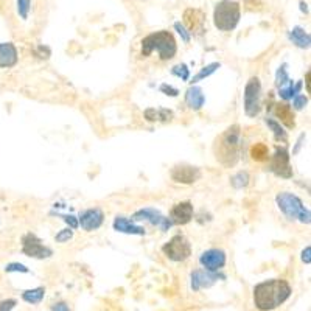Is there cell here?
<instances>
[{
    "mask_svg": "<svg viewBox=\"0 0 311 311\" xmlns=\"http://www.w3.org/2000/svg\"><path fill=\"white\" fill-rule=\"evenodd\" d=\"M161 90L164 92L165 95H170V97H176V95L179 94L178 89L173 87V86H168V84H162V86H161Z\"/></svg>",
    "mask_w": 311,
    "mask_h": 311,
    "instance_id": "38",
    "label": "cell"
},
{
    "mask_svg": "<svg viewBox=\"0 0 311 311\" xmlns=\"http://www.w3.org/2000/svg\"><path fill=\"white\" fill-rule=\"evenodd\" d=\"M5 271L6 272H30V270L25 265H22V263H8L6 266H5Z\"/></svg>",
    "mask_w": 311,
    "mask_h": 311,
    "instance_id": "32",
    "label": "cell"
},
{
    "mask_svg": "<svg viewBox=\"0 0 311 311\" xmlns=\"http://www.w3.org/2000/svg\"><path fill=\"white\" fill-rule=\"evenodd\" d=\"M243 97H245V114L248 117H257L262 111V83H260V78H249Z\"/></svg>",
    "mask_w": 311,
    "mask_h": 311,
    "instance_id": "6",
    "label": "cell"
},
{
    "mask_svg": "<svg viewBox=\"0 0 311 311\" xmlns=\"http://www.w3.org/2000/svg\"><path fill=\"white\" fill-rule=\"evenodd\" d=\"M241 128L233 124L226 129L215 144V157L224 166H235L240 161L241 154Z\"/></svg>",
    "mask_w": 311,
    "mask_h": 311,
    "instance_id": "2",
    "label": "cell"
},
{
    "mask_svg": "<svg viewBox=\"0 0 311 311\" xmlns=\"http://www.w3.org/2000/svg\"><path fill=\"white\" fill-rule=\"evenodd\" d=\"M302 262H304L305 265H310L311 263V248L310 246H307L304 250H302Z\"/></svg>",
    "mask_w": 311,
    "mask_h": 311,
    "instance_id": "40",
    "label": "cell"
},
{
    "mask_svg": "<svg viewBox=\"0 0 311 311\" xmlns=\"http://www.w3.org/2000/svg\"><path fill=\"white\" fill-rule=\"evenodd\" d=\"M104 221V213L102 208H87L84 210V212L80 215V226L86 230V232H92V230H97L102 228V224Z\"/></svg>",
    "mask_w": 311,
    "mask_h": 311,
    "instance_id": "15",
    "label": "cell"
},
{
    "mask_svg": "<svg viewBox=\"0 0 311 311\" xmlns=\"http://www.w3.org/2000/svg\"><path fill=\"white\" fill-rule=\"evenodd\" d=\"M114 230L129 235H145V229L142 226H136L131 220L124 216H115L114 220Z\"/></svg>",
    "mask_w": 311,
    "mask_h": 311,
    "instance_id": "18",
    "label": "cell"
},
{
    "mask_svg": "<svg viewBox=\"0 0 311 311\" xmlns=\"http://www.w3.org/2000/svg\"><path fill=\"white\" fill-rule=\"evenodd\" d=\"M249 181H250V178H249V173L248 171H240V173L233 174L232 178H230L232 187L237 188V190L248 187L249 186Z\"/></svg>",
    "mask_w": 311,
    "mask_h": 311,
    "instance_id": "25",
    "label": "cell"
},
{
    "mask_svg": "<svg viewBox=\"0 0 311 311\" xmlns=\"http://www.w3.org/2000/svg\"><path fill=\"white\" fill-rule=\"evenodd\" d=\"M62 220L70 226V229H77L78 226H80L78 220H77V218H75L73 215H62Z\"/></svg>",
    "mask_w": 311,
    "mask_h": 311,
    "instance_id": "37",
    "label": "cell"
},
{
    "mask_svg": "<svg viewBox=\"0 0 311 311\" xmlns=\"http://www.w3.org/2000/svg\"><path fill=\"white\" fill-rule=\"evenodd\" d=\"M154 52H157L162 61H170L176 56L178 44H176V39L170 31H154L142 39V56H151Z\"/></svg>",
    "mask_w": 311,
    "mask_h": 311,
    "instance_id": "3",
    "label": "cell"
},
{
    "mask_svg": "<svg viewBox=\"0 0 311 311\" xmlns=\"http://www.w3.org/2000/svg\"><path fill=\"white\" fill-rule=\"evenodd\" d=\"M292 288L283 279H271L254 287V305L260 311H272L291 297Z\"/></svg>",
    "mask_w": 311,
    "mask_h": 311,
    "instance_id": "1",
    "label": "cell"
},
{
    "mask_svg": "<svg viewBox=\"0 0 311 311\" xmlns=\"http://www.w3.org/2000/svg\"><path fill=\"white\" fill-rule=\"evenodd\" d=\"M145 119L148 122H157L159 120V111H156V109L149 107L145 111Z\"/></svg>",
    "mask_w": 311,
    "mask_h": 311,
    "instance_id": "36",
    "label": "cell"
},
{
    "mask_svg": "<svg viewBox=\"0 0 311 311\" xmlns=\"http://www.w3.org/2000/svg\"><path fill=\"white\" fill-rule=\"evenodd\" d=\"M290 81L291 80H290L288 72H287V64H283V65L279 67V70H277V73H275V84H277V87L282 89V87L287 86Z\"/></svg>",
    "mask_w": 311,
    "mask_h": 311,
    "instance_id": "28",
    "label": "cell"
},
{
    "mask_svg": "<svg viewBox=\"0 0 311 311\" xmlns=\"http://www.w3.org/2000/svg\"><path fill=\"white\" fill-rule=\"evenodd\" d=\"M224 280L226 275L224 274H218V272H210V271H204V270H196L190 274V287L193 291H199L203 288H210L212 285L216 283V280Z\"/></svg>",
    "mask_w": 311,
    "mask_h": 311,
    "instance_id": "11",
    "label": "cell"
},
{
    "mask_svg": "<svg viewBox=\"0 0 311 311\" xmlns=\"http://www.w3.org/2000/svg\"><path fill=\"white\" fill-rule=\"evenodd\" d=\"M307 104H308V98L305 95H296V97H294L292 106L296 109H304Z\"/></svg>",
    "mask_w": 311,
    "mask_h": 311,
    "instance_id": "34",
    "label": "cell"
},
{
    "mask_svg": "<svg viewBox=\"0 0 311 311\" xmlns=\"http://www.w3.org/2000/svg\"><path fill=\"white\" fill-rule=\"evenodd\" d=\"M52 311H72V310L65 302H56V304L52 305Z\"/></svg>",
    "mask_w": 311,
    "mask_h": 311,
    "instance_id": "39",
    "label": "cell"
},
{
    "mask_svg": "<svg viewBox=\"0 0 311 311\" xmlns=\"http://www.w3.org/2000/svg\"><path fill=\"white\" fill-rule=\"evenodd\" d=\"M162 252L171 262H186L191 255V245L184 235H174L171 240H168L162 246Z\"/></svg>",
    "mask_w": 311,
    "mask_h": 311,
    "instance_id": "7",
    "label": "cell"
},
{
    "mask_svg": "<svg viewBox=\"0 0 311 311\" xmlns=\"http://www.w3.org/2000/svg\"><path fill=\"white\" fill-rule=\"evenodd\" d=\"M45 297V288L44 287H38V288H33V290H27L22 292V299L27 302V304L31 305H38L41 304L42 300Z\"/></svg>",
    "mask_w": 311,
    "mask_h": 311,
    "instance_id": "22",
    "label": "cell"
},
{
    "mask_svg": "<svg viewBox=\"0 0 311 311\" xmlns=\"http://www.w3.org/2000/svg\"><path fill=\"white\" fill-rule=\"evenodd\" d=\"M277 207L280 208V212L291 221H300L304 224H310V210L304 206L302 199L296 195H292L290 191H282L275 196Z\"/></svg>",
    "mask_w": 311,
    "mask_h": 311,
    "instance_id": "4",
    "label": "cell"
},
{
    "mask_svg": "<svg viewBox=\"0 0 311 311\" xmlns=\"http://www.w3.org/2000/svg\"><path fill=\"white\" fill-rule=\"evenodd\" d=\"M132 220H136V221H144L145 220V221L151 223L153 226H157V228H161L162 232H166L173 226L171 221L168 220L166 216H164L156 208H142V210H137V212L134 213Z\"/></svg>",
    "mask_w": 311,
    "mask_h": 311,
    "instance_id": "12",
    "label": "cell"
},
{
    "mask_svg": "<svg viewBox=\"0 0 311 311\" xmlns=\"http://www.w3.org/2000/svg\"><path fill=\"white\" fill-rule=\"evenodd\" d=\"M16 307V300L14 299H6L0 302V311H11Z\"/></svg>",
    "mask_w": 311,
    "mask_h": 311,
    "instance_id": "35",
    "label": "cell"
},
{
    "mask_svg": "<svg viewBox=\"0 0 311 311\" xmlns=\"http://www.w3.org/2000/svg\"><path fill=\"white\" fill-rule=\"evenodd\" d=\"M220 62H212V64H208V65H206L203 70H201L198 75H195V77L191 78V84H195V83H198V81H201V80H204V78H207V77H210V75L212 73H215L216 72V69H220Z\"/></svg>",
    "mask_w": 311,
    "mask_h": 311,
    "instance_id": "26",
    "label": "cell"
},
{
    "mask_svg": "<svg viewBox=\"0 0 311 311\" xmlns=\"http://www.w3.org/2000/svg\"><path fill=\"white\" fill-rule=\"evenodd\" d=\"M275 115L279 117V120L287 126V128H294L296 126V117H294V112H292V109L288 106V104H285V103H279L275 106Z\"/></svg>",
    "mask_w": 311,
    "mask_h": 311,
    "instance_id": "20",
    "label": "cell"
},
{
    "mask_svg": "<svg viewBox=\"0 0 311 311\" xmlns=\"http://www.w3.org/2000/svg\"><path fill=\"white\" fill-rule=\"evenodd\" d=\"M170 176H171V179L174 182L186 184V186H188V184H195L196 181H199L201 176H203V173H201V170L198 166L178 165V166H174L171 170Z\"/></svg>",
    "mask_w": 311,
    "mask_h": 311,
    "instance_id": "14",
    "label": "cell"
},
{
    "mask_svg": "<svg viewBox=\"0 0 311 311\" xmlns=\"http://www.w3.org/2000/svg\"><path fill=\"white\" fill-rule=\"evenodd\" d=\"M30 8H31V2H30V0H18V13H19L22 21H27L28 19Z\"/></svg>",
    "mask_w": 311,
    "mask_h": 311,
    "instance_id": "30",
    "label": "cell"
},
{
    "mask_svg": "<svg viewBox=\"0 0 311 311\" xmlns=\"http://www.w3.org/2000/svg\"><path fill=\"white\" fill-rule=\"evenodd\" d=\"M271 171L275 176H280V178L290 179L292 178V168L290 165V153L287 148H277L275 153L271 159Z\"/></svg>",
    "mask_w": 311,
    "mask_h": 311,
    "instance_id": "9",
    "label": "cell"
},
{
    "mask_svg": "<svg viewBox=\"0 0 311 311\" xmlns=\"http://www.w3.org/2000/svg\"><path fill=\"white\" fill-rule=\"evenodd\" d=\"M19 55L18 48L13 42H2L0 44V69H10L18 64Z\"/></svg>",
    "mask_w": 311,
    "mask_h": 311,
    "instance_id": "17",
    "label": "cell"
},
{
    "mask_svg": "<svg viewBox=\"0 0 311 311\" xmlns=\"http://www.w3.org/2000/svg\"><path fill=\"white\" fill-rule=\"evenodd\" d=\"M184 22L188 27V33L195 36H203L206 33V13L201 10H188L184 11Z\"/></svg>",
    "mask_w": 311,
    "mask_h": 311,
    "instance_id": "13",
    "label": "cell"
},
{
    "mask_svg": "<svg viewBox=\"0 0 311 311\" xmlns=\"http://www.w3.org/2000/svg\"><path fill=\"white\" fill-rule=\"evenodd\" d=\"M300 6H302V11H305V13L308 11V10H307V3H304V2H302V3H300Z\"/></svg>",
    "mask_w": 311,
    "mask_h": 311,
    "instance_id": "42",
    "label": "cell"
},
{
    "mask_svg": "<svg viewBox=\"0 0 311 311\" xmlns=\"http://www.w3.org/2000/svg\"><path fill=\"white\" fill-rule=\"evenodd\" d=\"M240 3L235 0H221L213 11V23L220 31H232L240 22Z\"/></svg>",
    "mask_w": 311,
    "mask_h": 311,
    "instance_id": "5",
    "label": "cell"
},
{
    "mask_svg": "<svg viewBox=\"0 0 311 311\" xmlns=\"http://www.w3.org/2000/svg\"><path fill=\"white\" fill-rule=\"evenodd\" d=\"M186 103L190 109H193V111H199V109L203 107L204 103H206V97H204L203 89L198 87V86L188 87V90L186 92Z\"/></svg>",
    "mask_w": 311,
    "mask_h": 311,
    "instance_id": "19",
    "label": "cell"
},
{
    "mask_svg": "<svg viewBox=\"0 0 311 311\" xmlns=\"http://www.w3.org/2000/svg\"><path fill=\"white\" fill-rule=\"evenodd\" d=\"M191 218H193V204L190 201H184V203H178L173 206L168 220L171 221V224L184 226V224H188L191 221Z\"/></svg>",
    "mask_w": 311,
    "mask_h": 311,
    "instance_id": "16",
    "label": "cell"
},
{
    "mask_svg": "<svg viewBox=\"0 0 311 311\" xmlns=\"http://www.w3.org/2000/svg\"><path fill=\"white\" fill-rule=\"evenodd\" d=\"M199 263L206 268V271L218 272L221 271L226 265V252L223 249H207L199 257Z\"/></svg>",
    "mask_w": 311,
    "mask_h": 311,
    "instance_id": "10",
    "label": "cell"
},
{
    "mask_svg": "<svg viewBox=\"0 0 311 311\" xmlns=\"http://www.w3.org/2000/svg\"><path fill=\"white\" fill-rule=\"evenodd\" d=\"M171 73L174 75V77H179L182 81H188V78H190V69H188L186 64L174 65L173 69H171Z\"/></svg>",
    "mask_w": 311,
    "mask_h": 311,
    "instance_id": "29",
    "label": "cell"
},
{
    "mask_svg": "<svg viewBox=\"0 0 311 311\" xmlns=\"http://www.w3.org/2000/svg\"><path fill=\"white\" fill-rule=\"evenodd\" d=\"M300 89H302V83L299 81V83H296V84H292V81H290L287 86L285 87H282L280 90H279V95L283 98V100H291V98H294L296 97L299 92H300Z\"/></svg>",
    "mask_w": 311,
    "mask_h": 311,
    "instance_id": "24",
    "label": "cell"
},
{
    "mask_svg": "<svg viewBox=\"0 0 311 311\" xmlns=\"http://www.w3.org/2000/svg\"><path fill=\"white\" fill-rule=\"evenodd\" d=\"M307 87H308V92H310V72L307 73Z\"/></svg>",
    "mask_w": 311,
    "mask_h": 311,
    "instance_id": "41",
    "label": "cell"
},
{
    "mask_svg": "<svg viewBox=\"0 0 311 311\" xmlns=\"http://www.w3.org/2000/svg\"><path fill=\"white\" fill-rule=\"evenodd\" d=\"M73 238V229H70V228H67V229H62V230H60L56 235H55V241L56 243H67L69 240H72Z\"/></svg>",
    "mask_w": 311,
    "mask_h": 311,
    "instance_id": "31",
    "label": "cell"
},
{
    "mask_svg": "<svg viewBox=\"0 0 311 311\" xmlns=\"http://www.w3.org/2000/svg\"><path fill=\"white\" fill-rule=\"evenodd\" d=\"M250 157L254 159L255 162H266L270 159V148L263 142H258V144L252 145L250 148Z\"/></svg>",
    "mask_w": 311,
    "mask_h": 311,
    "instance_id": "23",
    "label": "cell"
},
{
    "mask_svg": "<svg viewBox=\"0 0 311 311\" xmlns=\"http://www.w3.org/2000/svg\"><path fill=\"white\" fill-rule=\"evenodd\" d=\"M22 252L27 257L38 258V260L50 258L53 255V250L47 248L35 233H27L22 237Z\"/></svg>",
    "mask_w": 311,
    "mask_h": 311,
    "instance_id": "8",
    "label": "cell"
},
{
    "mask_svg": "<svg viewBox=\"0 0 311 311\" xmlns=\"http://www.w3.org/2000/svg\"><path fill=\"white\" fill-rule=\"evenodd\" d=\"M288 38L291 39L292 44H296L297 47L300 48H308L310 44H311V38L308 33L302 28V27H294L291 31H290V35Z\"/></svg>",
    "mask_w": 311,
    "mask_h": 311,
    "instance_id": "21",
    "label": "cell"
},
{
    "mask_svg": "<svg viewBox=\"0 0 311 311\" xmlns=\"http://www.w3.org/2000/svg\"><path fill=\"white\" fill-rule=\"evenodd\" d=\"M266 124H268V128H270V129L274 132V136H275L277 139H280L282 142H287V140H288V134L283 131V128L280 126L279 122H275V120H272V119H266Z\"/></svg>",
    "mask_w": 311,
    "mask_h": 311,
    "instance_id": "27",
    "label": "cell"
},
{
    "mask_svg": "<svg viewBox=\"0 0 311 311\" xmlns=\"http://www.w3.org/2000/svg\"><path fill=\"white\" fill-rule=\"evenodd\" d=\"M174 28H176V31H178L179 35H181V38H182L184 42H188V41H190V33L186 30V27H184V25H182L181 22H176V23H174Z\"/></svg>",
    "mask_w": 311,
    "mask_h": 311,
    "instance_id": "33",
    "label": "cell"
}]
</instances>
